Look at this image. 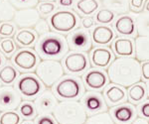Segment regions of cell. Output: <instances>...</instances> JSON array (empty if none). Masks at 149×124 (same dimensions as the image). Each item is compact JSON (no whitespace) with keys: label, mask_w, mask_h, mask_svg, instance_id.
<instances>
[{"label":"cell","mask_w":149,"mask_h":124,"mask_svg":"<svg viewBox=\"0 0 149 124\" xmlns=\"http://www.w3.org/2000/svg\"><path fill=\"white\" fill-rule=\"evenodd\" d=\"M16 10L35 8L39 3V0H9Z\"/></svg>","instance_id":"32"},{"label":"cell","mask_w":149,"mask_h":124,"mask_svg":"<svg viewBox=\"0 0 149 124\" xmlns=\"http://www.w3.org/2000/svg\"><path fill=\"white\" fill-rule=\"evenodd\" d=\"M95 19L100 24H109L114 19V13L109 9H102L97 12Z\"/></svg>","instance_id":"34"},{"label":"cell","mask_w":149,"mask_h":124,"mask_svg":"<svg viewBox=\"0 0 149 124\" xmlns=\"http://www.w3.org/2000/svg\"><path fill=\"white\" fill-rule=\"evenodd\" d=\"M114 33L111 30V28L105 27V26H97L93 31L92 39L93 43L100 46L109 44L113 40Z\"/></svg>","instance_id":"16"},{"label":"cell","mask_w":149,"mask_h":124,"mask_svg":"<svg viewBox=\"0 0 149 124\" xmlns=\"http://www.w3.org/2000/svg\"><path fill=\"white\" fill-rule=\"evenodd\" d=\"M16 41L23 47H30L36 42V34L28 29H21L16 35Z\"/></svg>","instance_id":"25"},{"label":"cell","mask_w":149,"mask_h":124,"mask_svg":"<svg viewBox=\"0 0 149 124\" xmlns=\"http://www.w3.org/2000/svg\"><path fill=\"white\" fill-rule=\"evenodd\" d=\"M146 95V87L144 83L137 82L134 85H132L128 91V96L131 101L139 102L143 100V98Z\"/></svg>","instance_id":"28"},{"label":"cell","mask_w":149,"mask_h":124,"mask_svg":"<svg viewBox=\"0 0 149 124\" xmlns=\"http://www.w3.org/2000/svg\"><path fill=\"white\" fill-rule=\"evenodd\" d=\"M81 24H83V27L85 28V29L88 30L90 28H92L93 26L95 25V21H93V17H86L83 19Z\"/></svg>","instance_id":"41"},{"label":"cell","mask_w":149,"mask_h":124,"mask_svg":"<svg viewBox=\"0 0 149 124\" xmlns=\"http://www.w3.org/2000/svg\"><path fill=\"white\" fill-rule=\"evenodd\" d=\"M55 9H56V4L54 2H42V3H40L38 5L37 10L40 15L47 16L49 14L53 13Z\"/></svg>","instance_id":"35"},{"label":"cell","mask_w":149,"mask_h":124,"mask_svg":"<svg viewBox=\"0 0 149 124\" xmlns=\"http://www.w3.org/2000/svg\"><path fill=\"white\" fill-rule=\"evenodd\" d=\"M64 68L57 60H44L36 69V75L40 82L47 87H51L64 77Z\"/></svg>","instance_id":"4"},{"label":"cell","mask_w":149,"mask_h":124,"mask_svg":"<svg viewBox=\"0 0 149 124\" xmlns=\"http://www.w3.org/2000/svg\"><path fill=\"white\" fill-rule=\"evenodd\" d=\"M136 29L139 36L149 37V12L141 13L136 17Z\"/></svg>","instance_id":"26"},{"label":"cell","mask_w":149,"mask_h":124,"mask_svg":"<svg viewBox=\"0 0 149 124\" xmlns=\"http://www.w3.org/2000/svg\"><path fill=\"white\" fill-rule=\"evenodd\" d=\"M112 54L109 49L97 48L92 53V63L98 68H105L111 63Z\"/></svg>","instance_id":"17"},{"label":"cell","mask_w":149,"mask_h":124,"mask_svg":"<svg viewBox=\"0 0 149 124\" xmlns=\"http://www.w3.org/2000/svg\"><path fill=\"white\" fill-rule=\"evenodd\" d=\"M59 3L63 7H69L72 6L74 3V0H59Z\"/></svg>","instance_id":"45"},{"label":"cell","mask_w":149,"mask_h":124,"mask_svg":"<svg viewBox=\"0 0 149 124\" xmlns=\"http://www.w3.org/2000/svg\"><path fill=\"white\" fill-rule=\"evenodd\" d=\"M140 113L144 117L149 118V102H145L140 106Z\"/></svg>","instance_id":"43"},{"label":"cell","mask_w":149,"mask_h":124,"mask_svg":"<svg viewBox=\"0 0 149 124\" xmlns=\"http://www.w3.org/2000/svg\"><path fill=\"white\" fill-rule=\"evenodd\" d=\"M132 124H149V121L143 117H137L134 119Z\"/></svg>","instance_id":"44"},{"label":"cell","mask_w":149,"mask_h":124,"mask_svg":"<svg viewBox=\"0 0 149 124\" xmlns=\"http://www.w3.org/2000/svg\"><path fill=\"white\" fill-rule=\"evenodd\" d=\"M117 33L124 36H131L135 32V23L130 16H121L115 22Z\"/></svg>","instance_id":"21"},{"label":"cell","mask_w":149,"mask_h":124,"mask_svg":"<svg viewBox=\"0 0 149 124\" xmlns=\"http://www.w3.org/2000/svg\"><path fill=\"white\" fill-rule=\"evenodd\" d=\"M21 116L15 111H4L0 116V124H20Z\"/></svg>","instance_id":"31"},{"label":"cell","mask_w":149,"mask_h":124,"mask_svg":"<svg viewBox=\"0 0 149 124\" xmlns=\"http://www.w3.org/2000/svg\"><path fill=\"white\" fill-rule=\"evenodd\" d=\"M64 65L66 70L72 73H79L86 71L88 67L86 55L81 52H74L65 58Z\"/></svg>","instance_id":"11"},{"label":"cell","mask_w":149,"mask_h":124,"mask_svg":"<svg viewBox=\"0 0 149 124\" xmlns=\"http://www.w3.org/2000/svg\"><path fill=\"white\" fill-rule=\"evenodd\" d=\"M13 63L22 71H32L38 66V56L31 50H21L14 56Z\"/></svg>","instance_id":"13"},{"label":"cell","mask_w":149,"mask_h":124,"mask_svg":"<svg viewBox=\"0 0 149 124\" xmlns=\"http://www.w3.org/2000/svg\"><path fill=\"white\" fill-rule=\"evenodd\" d=\"M85 124H114L109 112H100L90 116Z\"/></svg>","instance_id":"30"},{"label":"cell","mask_w":149,"mask_h":124,"mask_svg":"<svg viewBox=\"0 0 149 124\" xmlns=\"http://www.w3.org/2000/svg\"><path fill=\"white\" fill-rule=\"evenodd\" d=\"M135 57L139 62H149V37L138 36L135 38Z\"/></svg>","instance_id":"19"},{"label":"cell","mask_w":149,"mask_h":124,"mask_svg":"<svg viewBox=\"0 0 149 124\" xmlns=\"http://www.w3.org/2000/svg\"><path fill=\"white\" fill-rule=\"evenodd\" d=\"M145 9H146V11L149 12V1L146 3V6H145Z\"/></svg>","instance_id":"47"},{"label":"cell","mask_w":149,"mask_h":124,"mask_svg":"<svg viewBox=\"0 0 149 124\" xmlns=\"http://www.w3.org/2000/svg\"><path fill=\"white\" fill-rule=\"evenodd\" d=\"M102 3L113 13L125 14L129 11V0H103Z\"/></svg>","instance_id":"23"},{"label":"cell","mask_w":149,"mask_h":124,"mask_svg":"<svg viewBox=\"0 0 149 124\" xmlns=\"http://www.w3.org/2000/svg\"><path fill=\"white\" fill-rule=\"evenodd\" d=\"M36 124H56V122H55V119L50 115H42L39 116Z\"/></svg>","instance_id":"39"},{"label":"cell","mask_w":149,"mask_h":124,"mask_svg":"<svg viewBox=\"0 0 149 124\" xmlns=\"http://www.w3.org/2000/svg\"><path fill=\"white\" fill-rule=\"evenodd\" d=\"M97 0H79L77 3L78 10L84 15H91L98 9Z\"/></svg>","instance_id":"27"},{"label":"cell","mask_w":149,"mask_h":124,"mask_svg":"<svg viewBox=\"0 0 149 124\" xmlns=\"http://www.w3.org/2000/svg\"><path fill=\"white\" fill-rule=\"evenodd\" d=\"M50 23L57 32L69 33L78 26V17L72 11H58L51 16Z\"/></svg>","instance_id":"5"},{"label":"cell","mask_w":149,"mask_h":124,"mask_svg":"<svg viewBox=\"0 0 149 124\" xmlns=\"http://www.w3.org/2000/svg\"><path fill=\"white\" fill-rule=\"evenodd\" d=\"M141 76L144 80H149V62H144L141 65Z\"/></svg>","instance_id":"40"},{"label":"cell","mask_w":149,"mask_h":124,"mask_svg":"<svg viewBox=\"0 0 149 124\" xmlns=\"http://www.w3.org/2000/svg\"><path fill=\"white\" fill-rule=\"evenodd\" d=\"M21 94L10 85L0 87V111H14L21 105Z\"/></svg>","instance_id":"8"},{"label":"cell","mask_w":149,"mask_h":124,"mask_svg":"<svg viewBox=\"0 0 149 124\" xmlns=\"http://www.w3.org/2000/svg\"><path fill=\"white\" fill-rule=\"evenodd\" d=\"M100 1H102H102H103V0H100Z\"/></svg>","instance_id":"50"},{"label":"cell","mask_w":149,"mask_h":124,"mask_svg":"<svg viewBox=\"0 0 149 124\" xmlns=\"http://www.w3.org/2000/svg\"><path fill=\"white\" fill-rule=\"evenodd\" d=\"M0 49L6 55H10L14 53V51L16 50L15 43L12 39H4L3 41L0 43Z\"/></svg>","instance_id":"37"},{"label":"cell","mask_w":149,"mask_h":124,"mask_svg":"<svg viewBox=\"0 0 149 124\" xmlns=\"http://www.w3.org/2000/svg\"><path fill=\"white\" fill-rule=\"evenodd\" d=\"M68 46L71 50L85 53L92 49V38L86 29H77L70 33L67 38Z\"/></svg>","instance_id":"7"},{"label":"cell","mask_w":149,"mask_h":124,"mask_svg":"<svg viewBox=\"0 0 149 124\" xmlns=\"http://www.w3.org/2000/svg\"><path fill=\"white\" fill-rule=\"evenodd\" d=\"M105 97L111 104H117L124 101L126 97V92L122 87L116 85H111L105 89Z\"/></svg>","instance_id":"22"},{"label":"cell","mask_w":149,"mask_h":124,"mask_svg":"<svg viewBox=\"0 0 149 124\" xmlns=\"http://www.w3.org/2000/svg\"><path fill=\"white\" fill-rule=\"evenodd\" d=\"M21 124H34V122H33V121H31V120H26V121H23Z\"/></svg>","instance_id":"46"},{"label":"cell","mask_w":149,"mask_h":124,"mask_svg":"<svg viewBox=\"0 0 149 124\" xmlns=\"http://www.w3.org/2000/svg\"><path fill=\"white\" fill-rule=\"evenodd\" d=\"M18 77V73L12 66H5L0 71V80L6 85H9L15 82Z\"/></svg>","instance_id":"29"},{"label":"cell","mask_w":149,"mask_h":124,"mask_svg":"<svg viewBox=\"0 0 149 124\" xmlns=\"http://www.w3.org/2000/svg\"><path fill=\"white\" fill-rule=\"evenodd\" d=\"M85 82L86 87L92 89H102L107 82V77L102 71L92 70L85 76Z\"/></svg>","instance_id":"14"},{"label":"cell","mask_w":149,"mask_h":124,"mask_svg":"<svg viewBox=\"0 0 149 124\" xmlns=\"http://www.w3.org/2000/svg\"><path fill=\"white\" fill-rule=\"evenodd\" d=\"M83 90L81 80L77 78H65L55 87L57 95L63 99L78 98L83 94Z\"/></svg>","instance_id":"6"},{"label":"cell","mask_w":149,"mask_h":124,"mask_svg":"<svg viewBox=\"0 0 149 124\" xmlns=\"http://www.w3.org/2000/svg\"><path fill=\"white\" fill-rule=\"evenodd\" d=\"M53 115L58 124H85L88 119L85 106L77 100L59 102Z\"/></svg>","instance_id":"2"},{"label":"cell","mask_w":149,"mask_h":124,"mask_svg":"<svg viewBox=\"0 0 149 124\" xmlns=\"http://www.w3.org/2000/svg\"><path fill=\"white\" fill-rule=\"evenodd\" d=\"M15 33V25L10 22L2 23L0 25V35L3 37H11Z\"/></svg>","instance_id":"38"},{"label":"cell","mask_w":149,"mask_h":124,"mask_svg":"<svg viewBox=\"0 0 149 124\" xmlns=\"http://www.w3.org/2000/svg\"><path fill=\"white\" fill-rule=\"evenodd\" d=\"M58 102L57 97L51 90H45L40 95H38L37 98L34 100V106L36 112L39 116L42 115H50L54 112Z\"/></svg>","instance_id":"10"},{"label":"cell","mask_w":149,"mask_h":124,"mask_svg":"<svg viewBox=\"0 0 149 124\" xmlns=\"http://www.w3.org/2000/svg\"><path fill=\"white\" fill-rule=\"evenodd\" d=\"M148 89H149V85H148Z\"/></svg>","instance_id":"51"},{"label":"cell","mask_w":149,"mask_h":124,"mask_svg":"<svg viewBox=\"0 0 149 124\" xmlns=\"http://www.w3.org/2000/svg\"><path fill=\"white\" fill-rule=\"evenodd\" d=\"M113 50L115 54L119 57H131L134 54V44L129 39L119 38L115 40Z\"/></svg>","instance_id":"20"},{"label":"cell","mask_w":149,"mask_h":124,"mask_svg":"<svg viewBox=\"0 0 149 124\" xmlns=\"http://www.w3.org/2000/svg\"><path fill=\"white\" fill-rule=\"evenodd\" d=\"M40 19V14L37 9H23L16 11L14 22L21 29H28L34 27Z\"/></svg>","instance_id":"12"},{"label":"cell","mask_w":149,"mask_h":124,"mask_svg":"<svg viewBox=\"0 0 149 124\" xmlns=\"http://www.w3.org/2000/svg\"><path fill=\"white\" fill-rule=\"evenodd\" d=\"M19 111L20 114L26 119H32L36 115V109L34 104L30 103V102H23L20 106H19Z\"/></svg>","instance_id":"33"},{"label":"cell","mask_w":149,"mask_h":124,"mask_svg":"<svg viewBox=\"0 0 149 124\" xmlns=\"http://www.w3.org/2000/svg\"><path fill=\"white\" fill-rule=\"evenodd\" d=\"M83 105L91 112H97L105 108L102 95L98 92H86L83 97Z\"/></svg>","instance_id":"15"},{"label":"cell","mask_w":149,"mask_h":124,"mask_svg":"<svg viewBox=\"0 0 149 124\" xmlns=\"http://www.w3.org/2000/svg\"><path fill=\"white\" fill-rule=\"evenodd\" d=\"M135 116L134 106L129 103L122 104L113 109V117L120 123H128Z\"/></svg>","instance_id":"18"},{"label":"cell","mask_w":149,"mask_h":124,"mask_svg":"<svg viewBox=\"0 0 149 124\" xmlns=\"http://www.w3.org/2000/svg\"><path fill=\"white\" fill-rule=\"evenodd\" d=\"M109 78L111 83L123 87H131L141 80V65L138 60L131 57H121L110 64Z\"/></svg>","instance_id":"1"},{"label":"cell","mask_w":149,"mask_h":124,"mask_svg":"<svg viewBox=\"0 0 149 124\" xmlns=\"http://www.w3.org/2000/svg\"><path fill=\"white\" fill-rule=\"evenodd\" d=\"M2 63H3V59H2L1 55H0V67H1V65H2Z\"/></svg>","instance_id":"48"},{"label":"cell","mask_w":149,"mask_h":124,"mask_svg":"<svg viewBox=\"0 0 149 124\" xmlns=\"http://www.w3.org/2000/svg\"><path fill=\"white\" fill-rule=\"evenodd\" d=\"M16 9L9 0H0V21L3 23L14 20Z\"/></svg>","instance_id":"24"},{"label":"cell","mask_w":149,"mask_h":124,"mask_svg":"<svg viewBox=\"0 0 149 124\" xmlns=\"http://www.w3.org/2000/svg\"><path fill=\"white\" fill-rule=\"evenodd\" d=\"M16 87H17L18 91L28 98L37 96L42 89V85H41L40 80L33 73L22 76L18 80Z\"/></svg>","instance_id":"9"},{"label":"cell","mask_w":149,"mask_h":124,"mask_svg":"<svg viewBox=\"0 0 149 124\" xmlns=\"http://www.w3.org/2000/svg\"><path fill=\"white\" fill-rule=\"evenodd\" d=\"M0 116H1V113H0Z\"/></svg>","instance_id":"52"},{"label":"cell","mask_w":149,"mask_h":124,"mask_svg":"<svg viewBox=\"0 0 149 124\" xmlns=\"http://www.w3.org/2000/svg\"><path fill=\"white\" fill-rule=\"evenodd\" d=\"M68 42L62 35L55 34V33H48V34L41 36L37 43L36 50L41 56L44 58H55L59 59L63 57L68 51Z\"/></svg>","instance_id":"3"},{"label":"cell","mask_w":149,"mask_h":124,"mask_svg":"<svg viewBox=\"0 0 149 124\" xmlns=\"http://www.w3.org/2000/svg\"><path fill=\"white\" fill-rule=\"evenodd\" d=\"M144 1L145 0H130V5L132 7V10L135 11V9L142 8Z\"/></svg>","instance_id":"42"},{"label":"cell","mask_w":149,"mask_h":124,"mask_svg":"<svg viewBox=\"0 0 149 124\" xmlns=\"http://www.w3.org/2000/svg\"><path fill=\"white\" fill-rule=\"evenodd\" d=\"M1 83H2V82H1V80H0V87H1Z\"/></svg>","instance_id":"49"},{"label":"cell","mask_w":149,"mask_h":124,"mask_svg":"<svg viewBox=\"0 0 149 124\" xmlns=\"http://www.w3.org/2000/svg\"><path fill=\"white\" fill-rule=\"evenodd\" d=\"M34 30L41 37V36H44L50 33V26L45 19H40L38 23L34 26Z\"/></svg>","instance_id":"36"}]
</instances>
